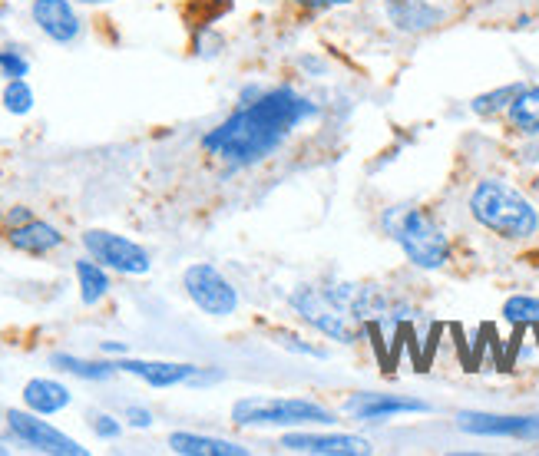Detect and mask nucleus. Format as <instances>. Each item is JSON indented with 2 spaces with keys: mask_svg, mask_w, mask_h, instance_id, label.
Returning a JSON list of instances; mask_svg holds the SVG:
<instances>
[{
  "mask_svg": "<svg viewBox=\"0 0 539 456\" xmlns=\"http://www.w3.org/2000/svg\"><path fill=\"white\" fill-rule=\"evenodd\" d=\"M318 113L308 96L291 86H275L268 93H255L252 103H242L229 119L202 136V149L229 166H255L295 133V129Z\"/></svg>",
  "mask_w": 539,
  "mask_h": 456,
  "instance_id": "f257e3e1",
  "label": "nucleus"
},
{
  "mask_svg": "<svg viewBox=\"0 0 539 456\" xmlns=\"http://www.w3.org/2000/svg\"><path fill=\"white\" fill-rule=\"evenodd\" d=\"M291 308H295L301 321H308L325 338L354 344L364 321H371L384 308V301L377 291L361 285H331V288L301 285L291 295Z\"/></svg>",
  "mask_w": 539,
  "mask_h": 456,
  "instance_id": "f03ea898",
  "label": "nucleus"
},
{
  "mask_svg": "<svg viewBox=\"0 0 539 456\" xmlns=\"http://www.w3.org/2000/svg\"><path fill=\"white\" fill-rule=\"evenodd\" d=\"M470 215L487 232L510 238V242H523V238H533L539 232L536 205L503 179L477 182V189L470 192Z\"/></svg>",
  "mask_w": 539,
  "mask_h": 456,
  "instance_id": "7ed1b4c3",
  "label": "nucleus"
},
{
  "mask_svg": "<svg viewBox=\"0 0 539 456\" xmlns=\"http://www.w3.org/2000/svg\"><path fill=\"white\" fill-rule=\"evenodd\" d=\"M384 232L401 245L404 258L424 271H437L450 262V238L430 212L417 205H391L384 212Z\"/></svg>",
  "mask_w": 539,
  "mask_h": 456,
  "instance_id": "20e7f679",
  "label": "nucleus"
},
{
  "mask_svg": "<svg viewBox=\"0 0 539 456\" xmlns=\"http://www.w3.org/2000/svg\"><path fill=\"white\" fill-rule=\"evenodd\" d=\"M328 407L305 397H242L232 404V423L239 427H305V423H331Z\"/></svg>",
  "mask_w": 539,
  "mask_h": 456,
  "instance_id": "39448f33",
  "label": "nucleus"
},
{
  "mask_svg": "<svg viewBox=\"0 0 539 456\" xmlns=\"http://www.w3.org/2000/svg\"><path fill=\"white\" fill-rule=\"evenodd\" d=\"M182 288H186L192 304L209 318H229V314L239 311V291L215 265H189L186 275H182Z\"/></svg>",
  "mask_w": 539,
  "mask_h": 456,
  "instance_id": "423d86ee",
  "label": "nucleus"
},
{
  "mask_svg": "<svg viewBox=\"0 0 539 456\" xmlns=\"http://www.w3.org/2000/svg\"><path fill=\"white\" fill-rule=\"evenodd\" d=\"M83 245L90 258H96L103 268H113L120 275H146L153 262H149V252L143 245H136L133 238L106 232V228H90L83 232Z\"/></svg>",
  "mask_w": 539,
  "mask_h": 456,
  "instance_id": "0eeeda50",
  "label": "nucleus"
},
{
  "mask_svg": "<svg viewBox=\"0 0 539 456\" xmlns=\"http://www.w3.org/2000/svg\"><path fill=\"white\" fill-rule=\"evenodd\" d=\"M10 433L24 443V447L37 453H53V456H86V447H80L77 440L60 433L57 427H50L47 420H40L34 410H10L7 414Z\"/></svg>",
  "mask_w": 539,
  "mask_h": 456,
  "instance_id": "6e6552de",
  "label": "nucleus"
},
{
  "mask_svg": "<svg viewBox=\"0 0 539 456\" xmlns=\"http://www.w3.org/2000/svg\"><path fill=\"white\" fill-rule=\"evenodd\" d=\"M457 427L473 437H510V440H539V417L520 414H483V410H463Z\"/></svg>",
  "mask_w": 539,
  "mask_h": 456,
  "instance_id": "1a4fd4ad",
  "label": "nucleus"
},
{
  "mask_svg": "<svg viewBox=\"0 0 539 456\" xmlns=\"http://www.w3.org/2000/svg\"><path fill=\"white\" fill-rule=\"evenodd\" d=\"M344 410L354 420H368L381 423L401 414H430V404L417 397H401V394H374V390H364V394H351L344 400Z\"/></svg>",
  "mask_w": 539,
  "mask_h": 456,
  "instance_id": "9d476101",
  "label": "nucleus"
},
{
  "mask_svg": "<svg viewBox=\"0 0 539 456\" xmlns=\"http://www.w3.org/2000/svg\"><path fill=\"white\" fill-rule=\"evenodd\" d=\"M282 447L291 453H311V456H361L371 453V443L351 433H285Z\"/></svg>",
  "mask_w": 539,
  "mask_h": 456,
  "instance_id": "9b49d317",
  "label": "nucleus"
},
{
  "mask_svg": "<svg viewBox=\"0 0 539 456\" xmlns=\"http://www.w3.org/2000/svg\"><path fill=\"white\" fill-rule=\"evenodd\" d=\"M30 17H34V24L40 27V34L50 37L53 43L67 47V43L80 37V17L70 0H34Z\"/></svg>",
  "mask_w": 539,
  "mask_h": 456,
  "instance_id": "f8f14e48",
  "label": "nucleus"
},
{
  "mask_svg": "<svg viewBox=\"0 0 539 456\" xmlns=\"http://www.w3.org/2000/svg\"><path fill=\"white\" fill-rule=\"evenodd\" d=\"M116 371L146 380L149 387H179V384H192V380L202 374V367L172 364V361H129V357H120Z\"/></svg>",
  "mask_w": 539,
  "mask_h": 456,
  "instance_id": "ddd939ff",
  "label": "nucleus"
},
{
  "mask_svg": "<svg viewBox=\"0 0 539 456\" xmlns=\"http://www.w3.org/2000/svg\"><path fill=\"white\" fill-rule=\"evenodd\" d=\"M387 17L401 34H424L444 20V10L430 0H387Z\"/></svg>",
  "mask_w": 539,
  "mask_h": 456,
  "instance_id": "4468645a",
  "label": "nucleus"
},
{
  "mask_svg": "<svg viewBox=\"0 0 539 456\" xmlns=\"http://www.w3.org/2000/svg\"><path fill=\"white\" fill-rule=\"evenodd\" d=\"M7 238L17 252H27V255H47V252H53V248L63 245V235L43 219H27L20 225H10Z\"/></svg>",
  "mask_w": 539,
  "mask_h": 456,
  "instance_id": "2eb2a0df",
  "label": "nucleus"
},
{
  "mask_svg": "<svg viewBox=\"0 0 539 456\" xmlns=\"http://www.w3.org/2000/svg\"><path fill=\"white\" fill-rule=\"evenodd\" d=\"M70 400H73L70 390L63 387L60 380H50V377H34V380H27V387H24L27 410H34L40 417L60 414V410L70 407Z\"/></svg>",
  "mask_w": 539,
  "mask_h": 456,
  "instance_id": "dca6fc26",
  "label": "nucleus"
},
{
  "mask_svg": "<svg viewBox=\"0 0 539 456\" xmlns=\"http://www.w3.org/2000/svg\"><path fill=\"white\" fill-rule=\"evenodd\" d=\"M169 450L179 453V456H245V453H249V450L239 447V443H232V440L199 437V433H172Z\"/></svg>",
  "mask_w": 539,
  "mask_h": 456,
  "instance_id": "f3484780",
  "label": "nucleus"
},
{
  "mask_svg": "<svg viewBox=\"0 0 539 456\" xmlns=\"http://www.w3.org/2000/svg\"><path fill=\"white\" fill-rule=\"evenodd\" d=\"M506 119H510V126L516 133L539 136V83L523 86L520 96H516L510 103V110H506Z\"/></svg>",
  "mask_w": 539,
  "mask_h": 456,
  "instance_id": "a211bd4d",
  "label": "nucleus"
},
{
  "mask_svg": "<svg viewBox=\"0 0 539 456\" xmlns=\"http://www.w3.org/2000/svg\"><path fill=\"white\" fill-rule=\"evenodd\" d=\"M77 281H80V298H83V304H100L106 295H110V275L103 271V265L96 262H90V258H80L77 262Z\"/></svg>",
  "mask_w": 539,
  "mask_h": 456,
  "instance_id": "6ab92c4d",
  "label": "nucleus"
},
{
  "mask_svg": "<svg viewBox=\"0 0 539 456\" xmlns=\"http://www.w3.org/2000/svg\"><path fill=\"white\" fill-rule=\"evenodd\" d=\"M50 364L63 374H73V377H83V380H110L116 374V361L113 364L83 361V357H73V354H53Z\"/></svg>",
  "mask_w": 539,
  "mask_h": 456,
  "instance_id": "aec40b11",
  "label": "nucleus"
},
{
  "mask_svg": "<svg viewBox=\"0 0 539 456\" xmlns=\"http://www.w3.org/2000/svg\"><path fill=\"white\" fill-rule=\"evenodd\" d=\"M520 90H523V83L500 86V90L477 96V100L470 103V110L477 113V116H497V113H503V110H510V103L516 100V96H520Z\"/></svg>",
  "mask_w": 539,
  "mask_h": 456,
  "instance_id": "412c9836",
  "label": "nucleus"
},
{
  "mask_svg": "<svg viewBox=\"0 0 539 456\" xmlns=\"http://www.w3.org/2000/svg\"><path fill=\"white\" fill-rule=\"evenodd\" d=\"M4 110L14 113V116H27L30 110H34V90L27 86V80H7Z\"/></svg>",
  "mask_w": 539,
  "mask_h": 456,
  "instance_id": "4be33fe9",
  "label": "nucleus"
},
{
  "mask_svg": "<svg viewBox=\"0 0 539 456\" xmlns=\"http://www.w3.org/2000/svg\"><path fill=\"white\" fill-rule=\"evenodd\" d=\"M503 318L510 324H539V298L513 295L503 304Z\"/></svg>",
  "mask_w": 539,
  "mask_h": 456,
  "instance_id": "5701e85b",
  "label": "nucleus"
},
{
  "mask_svg": "<svg viewBox=\"0 0 539 456\" xmlns=\"http://www.w3.org/2000/svg\"><path fill=\"white\" fill-rule=\"evenodd\" d=\"M30 73V60L20 47H0V76L4 80H24Z\"/></svg>",
  "mask_w": 539,
  "mask_h": 456,
  "instance_id": "b1692460",
  "label": "nucleus"
},
{
  "mask_svg": "<svg viewBox=\"0 0 539 456\" xmlns=\"http://www.w3.org/2000/svg\"><path fill=\"white\" fill-rule=\"evenodd\" d=\"M275 344L285 347V351H291V354H301V357H318V361H321V357H328V351H321V347L301 341L298 334H288V331H278L275 334Z\"/></svg>",
  "mask_w": 539,
  "mask_h": 456,
  "instance_id": "393cba45",
  "label": "nucleus"
},
{
  "mask_svg": "<svg viewBox=\"0 0 539 456\" xmlns=\"http://www.w3.org/2000/svg\"><path fill=\"white\" fill-rule=\"evenodd\" d=\"M93 433L100 440H116L123 433V423L116 420V417H110V414H96L93 417Z\"/></svg>",
  "mask_w": 539,
  "mask_h": 456,
  "instance_id": "a878e982",
  "label": "nucleus"
},
{
  "mask_svg": "<svg viewBox=\"0 0 539 456\" xmlns=\"http://www.w3.org/2000/svg\"><path fill=\"white\" fill-rule=\"evenodd\" d=\"M123 420L129 423V427H136V430L153 427V414H149L146 407H136V404H129V407L123 410Z\"/></svg>",
  "mask_w": 539,
  "mask_h": 456,
  "instance_id": "bb28decb",
  "label": "nucleus"
},
{
  "mask_svg": "<svg viewBox=\"0 0 539 456\" xmlns=\"http://www.w3.org/2000/svg\"><path fill=\"white\" fill-rule=\"evenodd\" d=\"M301 7H315V10H325V7H344V4H354V0H295Z\"/></svg>",
  "mask_w": 539,
  "mask_h": 456,
  "instance_id": "cd10ccee",
  "label": "nucleus"
},
{
  "mask_svg": "<svg viewBox=\"0 0 539 456\" xmlns=\"http://www.w3.org/2000/svg\"><path fill=\"white\" fill-rule=\"evenodd\" d=\"M103 351H106V354H123L126 347H123V344H103Z\"/></svg>",
  "mask_w": 539,
  "mask_h": 456,
  "instance_id": "c85d7f7f",
  "label": "nucleus"
},
{
  "mask_svg": "<svg viewBox=\"0 0 539 456\" xmlns=\"http://www.w3.org/2000/svg\"><path fill=\"white\" fill-rule=\"evenodd\" d=\"M83 4H106V0H83Z\"/></svg>",
  "mask_w": 539,
  "mask_h": 456,
  "instance_id": "c756f323",
  "label": "nucleus"
},
{
  "mask_svg": "<svg viewBox=\"0 0 539 456\" xmlns=\"http://www.w3.org/2000/svg\"><path fill=\"white\" fill-rule=\"evenodd\" d=\"M0 219H4V212H0Z\"/></svg>",
  "mask_w": 539,
  "mask_h": 456,
  "instance_id": "7c9ffc66",
  "label": "nucleus"
},
{
  "mask_svg": "<svg viewBox=\"0 0 539 456\" xmlns=\"http://www.w3.org/2000/svg\"><path fill=\"white\" fill-rule=\"evenodd\" d=\"M0 453H4V447H0Z\"/></svg>",
  "mask_w": 539,
  "mask_h": 456,
  "instance_id": "2f4dec72",
  "label": "nucleus"
}]
</instances>
